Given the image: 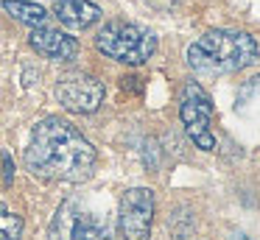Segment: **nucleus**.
<instances>
[{
  "mask_svg": "<svg viewBox=\"0 0 260 240\" xmlns=\"http://www.w3.org/2000/svg\"><path fill=\"white\" fill-rule=\"evenodd\" d=\"M23 162L25 170L42 182L81 184L95 173L98 151L70 120L51 115L31 128Z\"/></svg>",
  "mask_w": 260,
  "mask_h": 240,
  "instance_id": "obj_1",
  "label": "nucleus"
},
{
  "mask_svg": "<svg viewBox=\"0 0 260 240\" xmlns=\"http://www.w3.org/2000/svg\"><path fill=\"white\" fill-rule=\"evenodd\" d=\"M187 64L196 73L226 76L252 67L260 59V45L252 33L235 28H210L187 45Z\"/></svg>",
  "mask_w": 260,
  "mask_h": 240,
  "instance_id": "obj_2",
  "label": "nucleus"
},
{
  "mask_svg": "<svg viewBox=\"0 0 260 240\" xmlns=\"http://www.w3.org/2000/svg\"><path fill=\"white\" fill-rule=\"evenodd\" d=\"M95 50L126 67H140L157 53V37L140 22L109 20L95 33Z\"/></svg>",
  "mask_w": 260,
  "mask_h": 240,
  "instance_id": "obj_3",
  "label": "nucleus"
},
{
  "mask_svg": "<svg viewBox=\"0 0 260 240\" xmlns=\"http://www.w3.org/2000/svg\"><path fill=\"white\" fill-rule=\"evenodd\" d=\"M213 98L199 81H185L179 89V120L185 126L187 137L202 151H215L218 140L213 131Z\"/></svg>",
  "mask_w": 260,
  "mask_h": 240,
  "instance_id": "obj_4",
  "label": "nucleus"
},
{
  "mask_svg": "<svg viewBox=\"0 0 260 240\" xmlns=\"http://www.w3.org/2000/svg\"><path fill=\"white\" fill-rule=\"evenodd\" d=\"M48 234H51V240H109L112 229L104 218L84 210L76 198H68L56 210Z\"/></svg>",
  "mask_w": 260,
  "mask_h": 240,
  "instance_id": "obj_5",
  "label": "nucleus"
},
{
  "mask_svg": "<svg viewBox=\"0 0 260 240\" xmlns=\"http://www.w3.org/2000/svg\"><path fill=\"white\" fill-rule=\"evenodd\" d=\"M157 198L151 187H129L118 201L120 240H151Z\"/></svg>",
  "mask_w": 260,
  "mask_h": 240,
  "instance_id": "obj_6",
  "label": "nucleus"
},
{
  "mask_svg": "<svg viewBox=\"0 0 260 240\" xmlns=\"http://www.w3.org/2000/svg\"><path fill=\"white\" fill-rule=\"evenodd\" d=\"M53 95L62 104V109L73 112V115H92L101 109L104 98H107V87L98 76L90 73H68L56 81Z\"/></svg>",
  "mask_w": 260,
  "mask_h": 240,
  "instance_id": "obj_7",
  "label": "nucleus"
},
{
  "mask_svg": "<svg viewBox=\"0 0 260 240\" xmlns=\"http://www.w3.org/2000/svg\"><path fill=\"white\" fill-rule=\"evenodd\" d=\"M28 45L40 56L53 59V61H73L79 56V39L70 37L68 31H59V28H51V25L31 28Z\"/></svg>",
  "mask_w": 260,
  "mask_h": 240,
  "instance_id": "obj_8",
  "label": "nucleus"
},
{
  "mask_svg": "<svg viewBox=\"0 0 260 240\" xmlns=\"http://www.w3.org/2000/svg\"><path fill=\"white\" fill-rule=\"evenodd\" d=\"M53 17L70 31H87L95 22H101L104 11L92 0H56L53 3Z\"/></svg>",
  "mask_w": 260,
  "mask_h": 240,
  "instance_id": "obj_9",
  "label": "nucleus"
},
{
  "mask_svg": "<svg viewBox=\"0 0 260 240\" xmlns=\"http://www.w3.org/2000/svg\"><path fill=\"white\" fill-rule=\"evenodd\" d=\"M0 9L6 11L12 20L23 22L28 28H40V25H48L51 20V11L45 6L34 3V0H0Z\"/></svg>",
  "mask_w": 260,
  "mask_h": 240,
  "instance_id": "obj_10",
  "label": "nucleus"
},
{
  "mask_svg": "<svg viewBox=\"0 0 260 240\" xmlns=\"http://www.w3.org/2000/svg\"><path fill=\"white\" fill-rule=\"evenodd\" d=\"M23 229H25L23 215H17L12 207L0 201V240H23Z\"/></svg>",
  "mask_w": 260,
  "mask_h": 240,
  "instance_id": "obj_11",
  "label": "nucleus"
},
{
  "mask_svg": "<svg viewBox=\"0 0 260 240\" xmlns=\"http://www.w3.org/2000/svg\"><path fill=\"white\" fill-rule=\"evenodd\" d=\"M238 109L260 115V76L249 78V81L238 89Z\"/></svg>",
  "mask_w": 260,
  "mask_h": 240,
  "instance_id": "obj_12",
  "label": "nucleus"
},
{
  "mask_svg": "<svg viewBox=\"0 0 260 240\" xmlns=\"http://www.w3.org/2000/svg\"><path fill=\"white\" fill-rule=\"evenodd\" d=\"M148 3H154V6H162V9H168V6H176V3H185V0H148Z\"/></svg>",
  "mask_w": 260,
  "mask_h": 240,
  "instance_id": "obj_13",
  "label": "nucleus"
},
{
  "mask_svg": "<svg viewBox=\"0 0 260 240\" xmlns=\"http://www.w3.org/2000/svg\"><path fill=\"white\" fill-rule=\"evenodd\" d=\"M230 240H252V237H246V234H232Z\"/></svg>",
  "mask_w": 260,
  "mask_h": 240,
  "instance_id": "obj_14",
  "label": "nucleus"
}]
</instances>
